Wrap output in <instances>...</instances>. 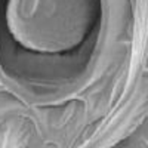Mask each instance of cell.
Listing matches in <instances>:
<instances>
[{
	"label": "cell",
	"mask_w": 148,
	"mask_h": 148,
	"mask_svg": "<svg viewBox=\"0 0 148 148\" xmlns=\"http://www.w3.org/2000/svg\"><path fill=\"white\" fill-rule=\"evenodd\" d=\"M148 46V0H135L133 5V36H132V52L127 73V88L138 73L139 65Z\"/></svg>",
	"instance_id": "obj_2"
},
{
	"label": "cell",
	"mask_w": 148,
	"mask_h": 148,
	"mask_svg": "<svg viewBox=\"0 0 148 148\" xmlns=\"http://www.w3.org/2000/svg\"><path fill=\"white\" fill-rule=\"evenodd\" d=\"M28 129L21 120L6 121L0 127V148H27Z\"/></svg>",
	"instance_id": "obj_3"
},
{
	"label": "cell",
	"mask_w": 148,
	"mask_h": 148,
	"mask_svg": "<svg viewBox=\"0 0 148 148\" xmlns=\"http://www.w3.org/2000/svg\"><path fill=\"white\" fill-rule=\"evenodd\" d=\"M148 117V80H144L129 99L119 107L79 148H114L136 132Z\"/></svg>",
	"instance_id": "obj_1"
}]
</instances>
